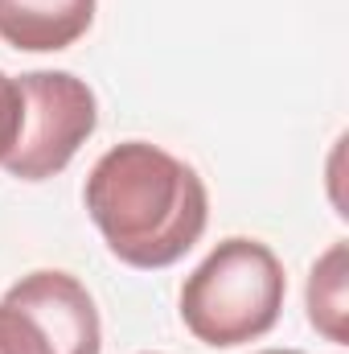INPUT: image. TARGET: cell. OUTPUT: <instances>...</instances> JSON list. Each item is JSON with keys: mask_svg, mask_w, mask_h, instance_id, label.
Segmentation results:
<instances>
[{"mask_svg": "<svg viewBox=\"0 0 349 354\" xmlns=\"http://www.w3.org/2000/svg\"><path fill=\"white\" fill-rule=\"evenodd\" d=\"M83 202L111 256L144 272L177 264L210 223V194L197 169L148 140L107 149L90 169Z\"/></svg>", "mask_w": 349, "mask_h": 354, "instance_id": "obj_1", "label": "cell"}, {"mask_svg": "<svg viewBox=\"0 0 349 354\" xmlns=\"http://www.w3.org/2000/svg\"><path fill=\"white\" fill-rule=\"evenodd\" d=\"M288 276L279 256L247 235L222 239L181 284V322L206 346H243L263 338L283 309Z\"/></svg>", "mask_w": 349, "mask_h": 354, "instance_id": "obj_2", "label": "cell"}, {"mask_svg": "<svg viewBox=\"0 0 349 354\" xmlns=\"http://www.w3.org/2000/svg\"><path fill=\"white\" fill-rule=\"evenodd\" d=\"M21 128L0 169L21 181L62 174L99 128V99L70 71H29L17 79Z\"/></svg>", "mask_w": 349, "mask_h": 354, "instance_id": "obj_3", "label": "cell"}, {"mask_svg": "<svg viewBox=\"0 0 349 354\" xmlns=\"http://www.w3.org/2000/svg\"><path fill=\"white\" fill-rule=\"evenodd\" d=\"M103 322L83 280L58 268L21 276L0 297V354H99Z\"/></svg>", "mask_w": 349, "mask_h": 354, "instance_id": "obj_4", "label": "cell"}, {"mask_svg": "<svg viewBox=\"0 0 349 354\" xmlns=\"http://www.w3.org/2000/svg\"><path fill=\"white\" fill-rule=\"evenodd\" d=\"M99 0H0V41L25 54L70 50L94 21Z\"/></svg>", "mask_w": 349, "mask_h": 354, "instance_id": "obj_5", "label": "cell"}, {"mask_svg": "<svg viewBox=\"0 0 349 354\" xmlns=\"http://www.w3.org/2000/svg\"><path fill=\"white\" fill-rule=\"evenodd\" d=\"M349 248L333 243L308 276V322L329 342L349 346Z\"/></svg>", "mask_w": 349, "mask_h": 354, "instance_id": "obj_6", "label": "cell"}, {"mask_svg": "<svg viewBox=\"0 0 349 354\" xmlns=\"http://www.w3.org/2000/svg\"><path fill=\"white\" fill-rule=\"evenodd\" d=\"M17 128H21V91H17V79L0 71V165L17 140Z\"/></svg>", "mask_w": 349, "mask_h": 354, "instance_id": "obj_7", "label": "cell"}, {"mask_svg": "<svg viewBox=\"0 0 349 354\" xmlns=\"http://www.w3.org/2000/svg\"><path fill=\"white\" fill-rule=\"evenodd\" d=\"M255 354H304V351H255Z\"/></svg>", "mask_w": 349, "mask_h": 354, "instance_id": "obj_8", "label": "cell"}]
</instances>
